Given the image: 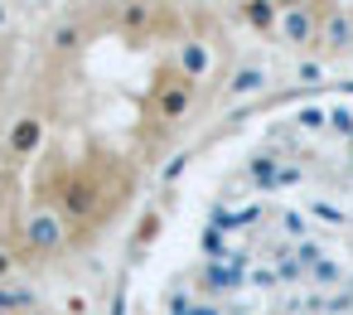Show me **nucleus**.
I'll return each instance as SVG.
<instances>
[{"label":"nucleus","instance_id":"1","mask_svg":"<svg viewBox=\"0 0 353 315\" xmlns=\"http://www.w3.org/2000/svg\"><path fill=\"white\" fill-rule=\"evenodd\" d=\"M63 238H68V228H63L59 209H34V213L25 218V252L49 257V252L63 247Z\"/></svg>","mask_w":353,"mask_h":315},{"label":"nucleus","instance_id":"2","mask_svg":"<svg viewBox=\"0 0 353 315\" xmlns=\"http://www.w3.org/2000/svg\"><path fill=\"white\" fill-rule=\"evenodd\" d=\"M102 189H97V180L92 175H68L63 180V189H59V209L68 213V218H97L102 213Z\"/></svg>","mask_w":353,"mask_h":315},{"label":"nucleus","instance_id":"3","mask_svg":"<svg viewBox=\"0 0 353 315\" xmlns=\"http://www.w3.org/2000/svg\"><path fill=\"white\" fill-rule=\"evenodd\" d=\"M189 107H194V83L189 78H170V83L155 88V117L160 122H184Z\"/></svg>","mask_w":353,"mask_h":315},{"label":"nucleus","instance_id":"4","mask_svg":"<svg viewBox=\"0 0 353 315\" xmlns=\"http://www.w3.org/2000/svg\"><path fill=\"white\" fill-rule=\"evenodd\" d=\"M39 146H44V122L30 112V117H20V122L10 126V155H20V160H25V155H34Z\"/></svg>","mask_w":353,"mask_h":315},{"label":"nucleus","instance_id":"5","mask_svg":"<svg viewBox=\"0 0 353 315\" xmlns=\"http://www.w3.org/2000/svg\"><path fill=\"white\" fill-rule=\"evenodd\" d=\"M208 68H213V54H208V44H179V78H189V83H199V78H208Z\"/></svg>","mask_w":353,"mask_h":315},{"label":"nucleus","instance_id":"6","mask_svg":"<svg viewBox=\"0 0 353 315\" xmlns=\"http://www.w3.org/2000/svg\"><path fill=\"white\" fill-rule=\"evenodd\" d=\"M150 6H145V0H126V6L117 10V30H126V35H141L145 25H150Z\"/></svg>","mask_w":353,"mask_h":315},{"label":"nucleus","instance_id":"7","mask_svg":"<svg viewBox=\"0 0 353 315\" xmlns=\"http://www.w3.org/2000/svg\"><path fill=\"white\" fill-rule=\"evenodd\" d=\"M281 35H285V39H295V44H305V39L314 35V20H310V10H305V6L285 10V20H281Z\"/></svg>","mask_w":353,"mask_h":315},{"label":"nucleus","instance_id":"8","mask_svg":"<svg viewBox=\"0 0 353 315\" xmlns=\"http://www.w3.org/2000/svg\"><path fill=\"white\" fill-rule=\"evenodd\" d=\"M266 88V73L261 68H237L232 78H228V93L232 97H252V93H261Z\"/></svg>","mask_w":353,"mask_h":315},{"label":"nucleus","instance_id":"9","mask_svg":"<svg viewBox=\"0 0 353 315\" xmlns=\"http://www.w3.org/2000/svg\"><path fill=\"white\" fill-rule=\"evenodd\" d=\"M242 15L256 25V30H276V0H247V6H242Z\"/></svg>","mask_w":353,"mask_h":315},{"label":"nucleus","instance_id":"10","mask_svg":"<svg viewBox=\"0 0 353 315\" xmlns=\"http://www.w3.org/2000/svg\"><path fill=\"white\" fill-rule=\"evenodd\" d=\"M49 44H54V49H78V44H83V30H78V25H59Z\"/></svg>","mask_w":353,"mask_h":315},{"label":"nucleus","instance_id":"11","mask_svg":"<svg viewBox=\"0 0 353 315\" xmlns=\"http://www.w3.org/2000/svg\"><path fill=\"white\" fill-rule=\"evenodd\" d=\"M343 35H348V20H343V15H334V20H329V30H324V39H329V44H343Z\"/></svg>","mask_w":353,"mask_h":315},{"label":"nucleus","instance_id":"12","mask_svg":"<svg viewBox=\"0 0 353 315\" xmlns=\"http://www.w3.org/2000/svg\"><path fill=\"white\" fill-rule=\"evenodd\" d=\"M10 267H15V257H10L6 247H0V281H6V276H10Z\"/></svg>","mask_w":353,"mask_h":315},{"label":"nucleus","instance_id":"13","mask_svg":"<svg viewBox=\"0 0 353 315\" xmlns=\"http://www.w3.org/2000/svg\"><path fill=\"white\" fill-rule=\"evenodd\" d=\"M6 15H10V6H6V0H0V25H6Z\"/></svg>","mask_w":353,"mask_h":315},{"label":"nucleus","instance_id":"14","mask_svg":"<svg viewBox=\"0 0 353 315\" xmlns=\"http://www.w3.org/2000/svg\"><path fill=\"white\" fill-rule=\"evenodd\" d=\"M0 315H15V310H0Z\"/></svg>","mask_w":353,"mask_h":315}]
</instances>
